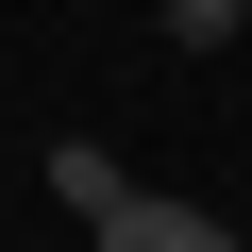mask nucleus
Returning a JSON list of instances; mask_svg holds the SVG:
<instances>
[{"instance_id": "1", "label": "nucleus", "mask_w": 252, "mask_h": 252, "mask_svg": "<svg viewBox=\"0 0 252 252\" xmlns=\"http://www.w3.org/2000/svg\"><path fill=\"white\" fill-rule=\"evenodd\" d=\"M84 252H235V235H219L202 202H152V185H135V202H118V219H101Z\"/></svg>"}, {"instance_id": "3", "label": "nucleus", "mask_w": 252, "mask_h": 252, "mask_svg": "<svg viewBox=\"0 0 252 252\" xmlns=\"http://www.w3.org/2000/svg\"><path fill=\"white\" fill-rule=\"evenodd\" d=\"M152 34H168V51H235V34H252V0H152Z\"/></svg>"}, {"instance_id": "2", "label": "nucleus", "mask_w": 252, "mask_h": 252, "mask_svg": "<svg viewBox=\"0 0 252 252\" xmlns=\"http://www.w3.org/2000/svg\"><path fill=\"white\" fill-rule=\"evenodd\" d=\"M51 202H67V219L101 235L118 202H135V185H118V152H101V135H51Z\"/></svg>"}]
</instances>
